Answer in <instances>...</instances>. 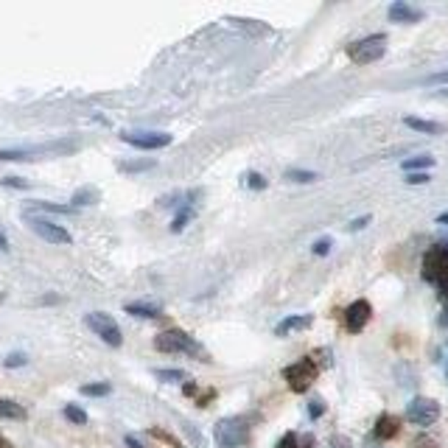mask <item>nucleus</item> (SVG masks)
<instances>
[{
    "label": "nucleus",
    "instance_id": "ddd939ff",
    "mask_svg": "<svg viewBox=\"0 0 448 448\" xmlns=\"http://www.w3.org/2000/svg\"><path fill=\"white\" fill-rule=\"evenodd\" d=\"M398 417H393V415H384V417H379V423H376V437L379 440H390V437H395L398 434Z\"/></svg>",
    "mask_w": 448,
    "mask_h": 448
},
{
    "label": "nucleus",
    "instance_id": "e433bc0d",
    "mask_svg": "<svg viewBox=\"0 0 448 448\" xmlns=\"http://www.w3.org/2000/svg\"><path fill=\"white\" fill-rule=\"evenodd\" d=\"M126 445H129V448H143V445L137 442V437H126Z\"/></svg>",
    "mask_w": 448,
    "mask_h": 448
},
{
    "label": "nucleus",
    "instance_id": "6e6552de",
    "mask_svg": "<svg viewBox=\"0 0 448 448\" xmlns=\"http://www.w3.org/2000/svg\"><path fill=\"white\" fill-rule=\"evenodd\" d=\"M440 417V404L431 398H415L406 406V420L415 426H431Z\"/></svg>",
    "mask_w": 448,
    "mask_h": 448
},
{
    "label": "nucleus",
    "instance_id": "9d476101",
    "mask_svg": "<svg viewBox=\"0 0 448 448\" xmlns=\"http://www.w3.org/2000/svg\"><path fill=\"white\" fill-rule=\"evenodd\" d=\"M370 314H372V309H370V303H367V300H356V303H350V306H347V311H345V325H347V331H350V334H359V331L367 325Z\"/></svg>",
    "mask_w": 448,
    "mask_h": 448
},
{
    "label": "nucleus",
    "instance_id": "4be33fe9",
    "mask_svg": "<svg viewBox=\"0 0 448 448\" xmlns=\"http://www.w3.org/2000/svg\"><path fill=\"white\" fill-rule=\"evenodd\" d=\"M82 395H96V398L98 395H110V384H104V381L101 384H85L82 387Z\"/></svg>",
    "mask_w": 448,
    "mask_h": 448
},
{
    "label": "nucleus",
    "instance_id": "7ed1b4c3",
    "mask_svg": "<svg viewBox=\"0 0 448 448\" xmlns=\"http://www.w3.org/2000/svg\"><path fill=\"white\" fill-rule=\"evenodd\" d=\"M423 277L448 288V250L445 247H431L423 258Z\"/></svg>",
    "mask_w": 448,
    "mask_h": 448
},
{
    "label": "nucleus",
    "instance_id": "f257e3e1",
    "mask_svg": "<svg viewBox=\"0 0 448 448\" xmlns=\"http://www.w3.org/2000/svg\"><path fill=\"white\" fill-rule=\"evenodd\" d=\"M213 437H216L218 448H239L250 437V423H247V417H224L216 423Z\"/></svg>",
    "mask_w": 448,
    "mask_h": 448
},
{
    "label": "nucleus",
    "instance_id": "f03ea898",
    "mask_svg": "<svg viewBox=\"0 0 448 448\" xmlns=\"http://www.w3.org/2000/svg\"><path fill=\"white\" fill-rule=\"evenodd\" d=\"M384 53H387V37H384V34L364 37V40H359V42H353V45L347 48V56H350L356 64L379 62Z\"/></svg>",
    "mask_w": 448,
    "mask_h": 448
},
{
    "label": "nucleus",
    "instance_id": "5701e85b",
    "mask_svg": "<svg viewBox=\"0 0 448 448\" xmlns=\"http://www.w3.org/2000/svg\"><path fill=\"white\" fill-rule=\"evenodd\" d=\"M157 379L160 381H185V372L182 370H157Z\"/></svg>",
    "mask_w": 448,
    "mask_h": 448
},
{
    "label": "nucleus",
    "instance_id": "20e7f679",
    "mask_svg": "<svg viewBox=\"0 0 448 448\" xmlns=\"http://www.w3.org/2000/svg\"><path fill=\"white\" fill-rule=\"evenodd\" d=\"M85 322H87V328H90L96 336H101L110 347H121L123 336H121L118 322H115L110 314H104V311H90V314L85 317Z\"/></svg>",
    "mask_w": 448,
    "mask_h": 448
},
{
    "label": "nucleus",
    "instance_id": "7c9ffc66",
    "mask_svg": "<svg viewBox=\"0 0 448 448\" xmlns=\"http://www.w3.org/2000/svg\"><path fill=\"white\" fill-rule=\"evenodd\" d=\"M26 364V356L23 353H12L9 359H6V367H23Z\"/></svg>",
    "mask_w": 448,
    "mask_h": 448
},
{
    "label": "nucleus",
    "instance_id": "9b49d317",
    "mask_svg": "<svg viewBox=\"0 0 448 448\" xmlns=\"http://www.w3.org/2000/svg\"><path fill=\"white\" fill-rule=\"evenodd\" d=\"M390 20L393 23H420L423 20V12L420 9H415V6H409V3H393L390 6Z\"/></svg>",
    "mask_w": 448,
    "mask_h": 448
},
{
    "label": "nucleus",
    "instance_id": "b1692460",
    "mask_svg": "<svg viewBox=\"0 0 448 448\" xmlns=\"http://www.w3.org/2000/svg\"><path fill=\"white\" fill-rule=\"evenodd\" d=\"M34 210H48V213H70L73 207H64V205H51V202H34L31 205Z\"/></svg>",
    "mask_w": 448,
    "mask_h": 448
},
{
    "label": "nucleus",
    "instance_id": "412c9836",
    "mask_svg": "<svg viewBox=\"0 0 448 448\" xmlns=\"http://www.w3.org/2000/svg\"><path fill=\"white\" fill-rule=\"evenodd\" d=\"M193 218V210L191 207H185V210H180L177 216H174V221H171V233H180L182 227H185V224Z\"/></svg>",
    "mask_w": 448,
    "mask_h": 448
},
{
    "label": "nucleus",
    "instance_id": "4468645a",
    "mask_svg": "<svg viewBox=\"0 0 448 448\" xmlns=\"http://www.w3.org/2000/svg\"><path fill=\"white\" fill-rule=\"evenodd\" d=\"M404 123L409 129H417V132H426V135H442L445 126L442 123H434V121H423V118H404Z\"/></svg>",
    "mask_w": 448,
    "mask_h": 448
},
{
    "label": "nucleus",
    "instance_id": "ea45409f",
    "mask_svg": "<svg viewBox=\"0 0 448 448\" xmlns=\"http://www.w3.org/2000/svg\"><path fill=\"white\" fill-rule=\"evenodd\" d=\"M445 96H448V90H445Z\"/></svg>",
    "mask_w": 448,
    "mask_h": 448
},
{
    "label": "nucleus",
    "instance_id": "0eeeda50",
    "mask_svg": "<svg viewBox=\"0 0 448 448\" xmlns=\"http://www.w3.org/2000/svg\"><path fill=\"white\" fill-rule=\"evenodd\" d=\"M155 347L163 353H196L199 345L193 342V336H188L185 331H166L155 339Z\"/></svg>",
    "mask_w": 448,
    "mask_h": 448
},
{
    "label": "nucleus",
    "instance_id": "c9c22d12",
    "mask_svg": "<svg viewBox=\"0 0 448 448\" xmlns=\"http://www.w3.org/2000/svg\"><path fill=\"white\" fill-rule=\"evenodd\" d=\"M9 250V239L3 236V233H0V252H6Z\"/></svg>",
    "mask_w": 448,
    "mask_h": 448
},
{
    "label": "nucleus",
    "instance_id": "1a4fd4ad",
    "mask_svg": "<svg viewBox=\"0 0 448 448\" xmlns=\"http://www.w3.org/2000/svg\"><path fill=\"white\" fill-rule=\"evenodd\" d=\"M121 137H123V143H129L135 148H163L174 140L169 132H123Z\"/></svg>",
    "mask_w": 448,
    "mask_h": 448
},
{
    "label": "nucleus",
    "instance_id": "f3484780",
    "mask_svg": "<svg viewBox=\"0 0 448 448\" xmlns=\"http://www.w3.org/2000/svg\"><path fill=\"white\" fill-rule=\"evenodd\" d=\"M283 177H286L288 182H314V180H320L314 171H303V169H288Z\"/></svg>",
    "mask_w": 448,
    "mask_h": 448
},
{
    "label": "nucleus",
    "instance_id": "39448f33",
    "mask_svg": "<svg viewBox=\"0 0 448 448\" xmlns=\"http://www.w3.org/2000/svg\"><path fill=\"white\" fill-rule=\"evenodd\" d=\"M23 218H26V224L28 227L42 239V241H48V244H70V233L64 230V227H59V224H53L51 218H42V216H34V213H23Z\"/></svg>",
    "mask_w": 448,
    "mask_h": 448
},
{
    "label": "nucleus",
    "instance_id": "423d86ee",
    "mask_svg": "<svg viewBox=\"0 0 448 448\" xmlns=\"http://www.w3.org/2000/svg\"><path fill=\"white\" fill-rule=\"evenodd\" d=\"M283 376H286V381L294 393H306L317 379V364H314V359H300L297 364L286 367Z\"/></svg>",
    "mask_w": 448,
    "mask_h": 448
},
{
    "label": "nucleus",
    "instance_id": "a878e982",
    "mask_svg": "<svg viewBox=\"0 0 448 448\" xmlns=\"http://www.w3.org/2000/svg\"><path fill=\"white\" fill-rule=\"evenodd\" d=\"M247 185H250V188H255V191H264V188H266V180H264L261 174H255V171H252V174L247 177Z\"/></svg>",
    "mask_w": 448,
    "mask_h": 448
},
{
    "label": "nucleus",
    "instance_id": "393cba45",
    "mask_svg": "<svg viewBox=\"0 0 448 448\" xmlns=\"http://www.w3.org/2000/svg\"><path fill=\"white\" fill-rule=\"evenodd\" d=\"M155 166V160H140V163H121L118 169L121 171H146V169H152Z\"/></svg>",
    "mask_w": 448,
    "mask_h": 448
},
{
    "label": "nucleus",
    "instance_id": "58836bf2",
    "mask_svg": "<svg viewBox=\"0 0 448 448\" xmlns=\"http://www.w3.org/2000/svg\"><path fill=\"white\" fill-rule=\"evenodd\" d=\"M3 448H9V445H3Z\"/></svg>",
    "mask_w": 448,
    "mask_h": 448
},
{
    "label": "nucleus",
    "instance_id": "473e14b6",
    "mask_svg": "<svg viewBox=\"0 0 448 448\" xmlns=\"http://www.w3.org/2000/svg\"><path fill=\"white\" fill-rule=\"evenodd\" d=\"M429 85H448V70H442V73H434V76H429Z\"/></svg>",
    "mask_w": 448,
    "mask_h": 448
},
{
    "label": "nucleus",
    "instance_id": "bb28decb",
    "mask_svg": "<svg viewBox=\"0 0 448 448\" xmlns=\"http://www.w3.org/2000/svg\"><path fill=\"white\" fill-rule=\"evenodd\" d=\"M0 185H6V188H28V182L20 180V177H3V180H0Z\"/></svg>",
    "mask_w": 448,
    "mask_h": 448
},
{
    "label": "nucleus",
    "instance_id": "f8f14e48",
    "mask_svg": "<svg viewBox=\"0 0 448 448\" xmlns=\"http://www.w3.org/2000/svg\"><path fill=\"white\" fill-rule=\"evenodd\" d=\"M311 314H297V317H286L277 328H275V334L277 336H286V334H294V331H306V328H311Z\"/></svg>",
    "mask_w": 448,
    "mask_h": 448
},
{
    "label": "nucleus",
    "instance_id": "2eb2a0df",
    "mask_svg": "<svg viewBox=\"0 0 448 448\" xmlns=\"http://www.w3.org/2000/svg\"><path fill=\"white\" fill-rule=\"evenodd\" d=\"M126 314L143 317V320H155V317H160V309L157 306H146V303H129L126 306Z\"/></svg>",
    "mask_w": 448,
    "mask_h": 448
},
{
    "label": "nucleus",
    "instance_id": "f704fd0d",
    "mask_svg": "<svg viewBox=\"0 0 448 448\" xmlns=\"http://www.w3.org/2000/svg\"><path fill=\"white\" fill-rule=\"evenodd\" d=\"M331 448H350V442H347L345 437H336V440L331 442Z\"/></svg>",
    "mask_w": 448,
    "mask_h": 448
},
{
    "label": "nucleus",
    "instance_id": "72a5a7b5",
    "mask_svg": "<svg viewBox=\"0 0 448 448\" xmlns=\"http://www.w3.org/2000/svg\"><path fill=\"white\" fill-rule=\"evenodd\" d=\"M325 412V406H322V401H311V406H309V415L311 417H320Z\"/></svg>",
    "mask_w": 448,
    "mask_h": 448
},
{
    "label": "nucleus",
    "instance_id": "6ab92c4d",
    "mask_svg": "<svg viewBox=\"0 0 448 448\" xmlns=\"http://www.w3.org/2000/svg\"><path fill=\"white\" fill-rule=\"evenodd\" d=\"M434 166V160L431 157H412V160H404V171L406 174H412V171H420V169H431Z\"/></svg>",
    "mask_w": 448,
    "mask_h": 448
},
{
    "label": "nucleus",
    "instance_id": "cd10ccee",
    "mask_svg": "<svg viewBox=\"0 0 448 448\" xmlns=\"http://www.w3.org/2000/svg\"><path fill=\"white\" fill-rule=\"evenodd\" d=\"M277 448H300V440H297V434H286V437L277 442Z\"/></svg>",
    "mask_w": 448,
    "mask_h": 448
},
{
    "label": "nucleus",
    "instance_id": "a211bd4d",
    "mask_svg": "<svg viewBox=\"0 0 448 448\" xmlns=\"http://www.w3.org/2000/svg\"><path fill=\"white\" fill-rule=\"evenodd\" d=\"M70 202H73V205H93V202H98V191H96V188H82V191L73 193Z\"/></svg>",
    "mask_w": 448,
    "mask_h": 448
},
{
    "label": "nucleus",
    "instance_id": "dca6fc26",
    "mask_svg": "<svg viewBox=\"0 0 448 448\" xmlns=\"http://www.w3.org/2000/svg\"><path fill=\"white\" fill-rule=\"evenodd\" d=\"M0 417H9V420H23L26 417V409L15 401H3L0 398Z\"/></svg>",
    "mask_w": 448,
    "mask_h": 448
},
{
    "label": "nucleus",
    "instance_id": "4c0bfd02",
    "mask_svg": "<svg viewBox=\"0 0 448 448\" xmlns=\"http://www.w3.org/2000/svg\"><path fill=\"white\" fill-rule=\"evenodd\" d=\"M437 221H440V224H448V213H440V216H437Z\"/></svg>",
    "mask_w": 448,
    "mask_h": 448
},
{
    "label": "nucleus",
    "instance_id": "aec40b11",
    "mask_svg": "<svg viewBox=\"0 0 448 448\" xmlns=\"http://www.w3.org/2000/svg\"><path fill=\"white\" fill-rule=\"evenodd\" d=\"M64 417H67L70 423H79V426H85V423H87V412H85L82 406H73V404H67V406H64Z\"/></svg>",
    "mask_w": 448,
    "mask_h": 448
},
{
    "label": "nucleus",
    "instance_id": "c756f323",
    "mask_svg": "<svg viewBox=\"0 0 448 448\" xmlns=\"http://www.w3.org/2000/svg\"><path fill=\"white\" fill-rule=\"evenodd\" d=\"M328 250H331V239H320L314 244V255H328Z\"/></svg>",
    "mask_w": 448,
    "mask_h": 448
},
{
    "label": "nucleus",
    "instance_id": "c85d7f7f",
    "mask_svg": "<svg viewBox=\"0 0 448 448\" xmlns=\"http://www.w3.org/2000/svg\"><path fill=\"white\" fill-rule=\"evenodd\" d=\"M406 182H409V185H423V182H429V174H423V171H412V174L406 177Z\"/></svg>",
    "mask_w": 448,
    "mask_h": 448
},
{
    "label": "nucleus",
    "instance_id": "2f4dec72",
    "mask_svg": "<svg viewBox=\"0 0 448 448\" xmlns=\"http://www.w3.org/2000/svg\"><path fill=\"white\" fill-rule=\"evenodd\" d=\"M367 224H370V216H361V218H356V221H350V233H356V230H361V227H367Z\"/></svg>",
    "mask_w": 448,
    "mask_h": 448
}]
</instances>
